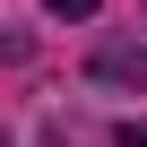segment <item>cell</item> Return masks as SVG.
Returning <instances> with one entry per match:
<instances>
[{
	"label": "cell",
	"mask_w": 147,
	"mask_h": 147,
	"mask_svg": "<svg viewBox=\"0 0 147 147\" xmlns=\"http://www.w3.org/2000/svg\"><path fill=\"white\" fill-rule=\"evenodd\" d=\"M52 18H95V0H43Z\"/></svg>",
	"instance_id": "obj_1"
},
{
	"label": "cell",
	"mask_w": 147,
	"mask_h": 147,
	"mask_svg": "<svg viewBox=\"0 0 147 147\" xmlns=\"http://www.w3.org/2000/svg\"><path fill=\"white\" fill-rule=\"evenodd\" d=\"M121 147H147V121H130V130H121Z\"/></svg>",
	"instance_id": "obj_2"
},
{
	"label": "cell",
	"mask_w": 147,
	"mask_h": 147,
	"mask_svg": "<svg viewBox=\"0 0 147 147\" xmlns=\"http://www.w3.org/2000/svg\"><path fill=\"white\" fill-rule=\"evenodd\" d=\"M138 78H147V52H138Z\"/></svg>",
	"instance_id": "obj_3"
}]
</instances>
